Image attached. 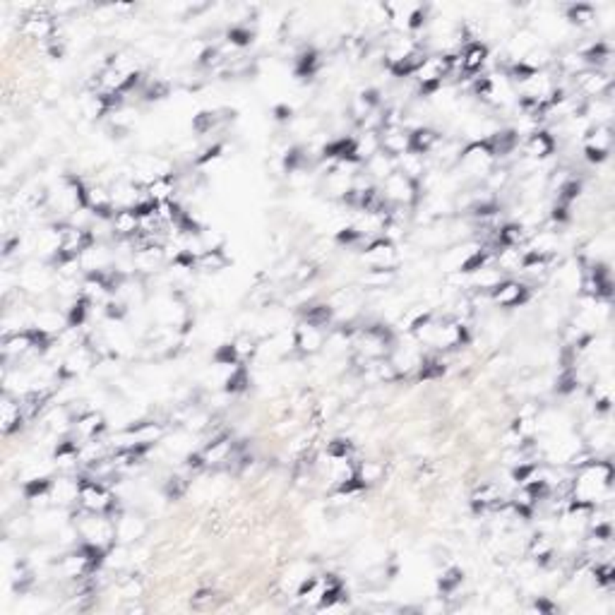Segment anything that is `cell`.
Instances as JSON below:
<instances>
[{"label":"cell","instance_id":"d4e9b609","mask_svg":"<svg viewBox=\"0 0 615 615\" xmlns=\"http://www.w3.org/2000/svg\"><path fill=\"white\" fill-rule=\"evenodd\" d=\"M250 385V375H248V368L243 366V363H238V366L231 368V373L226 375L224 380V392L226 394H243V392L248 390Z\"/></svg>","mask_w":615,"mask_h":615},{"label":"cell","instance_id":"603a6c76","mask_svg":"<svg viewBox=\"0 0 615 615\" xmlns=\"http://www.w3.org/2000/svg\"><path fill=\"white\" fill-rule=\"evenodd\" d=\"M611 56H613V51H611V46H608L606 41H594L589 48H586V51L579 53V58L589 65L591 70H601L603 65L611 61Z\"/></svg>","mask_w":615,"mask_h":615},{"label":"cell","instance_id":"b9f144b4","mask_svg":"<svg viewBox=\"0 0 615 615\" xmlns=\"http://www.w3.org/2000/svg\"><path fill=\"white\" fill-rule=\"evenodd\" d=\"M303 164H306V154L301 147H291L284 154V171L286 173H301Z\"/></svg>","mask_w":615,"mask_h":615},{"label":"cell","instance_id":"9c48e42d","mask_svg":"<svg viewBox=\"0 0 615 615\" xmlns=\"http://www.w3.org/2000/svg\"><path fill=\"white\" fill-rule=\"evenodd\" d=\"M363 258L373 267H394V260H397L394 241L387 236L373 238V241L368 243V248L363 250Z\"/></svg>","mask_w":615,"mask_h":615},{"label":"cell","instance_id":"83f0119b","mask_svg":"<svg viewBox=\"0 0 615 615\" xmlns=\"http://www.w3.org/2000/svg\"><path fill=\"white\" fill-rule=\"evenodd\" d=\"M228 265V258L221 248H209L198 255V269L202 272H219Z\"/></svg>","mask_w":615,"mask_h":615},{"label":"cell","instance_id":"836d02e7","mask_svg":"<svg viewBox=\"0 0 615 615\" xmlns=\"http://www.w3.org/2000/svg\"><path fill=\"white\" fill-rule=\"evenodd\" d=\"M34 327H39V329H43V332H48V334L56 336L63 327H68V320H65L63 315H58V313H51V310H43V313L36 315Z\"/></svg>","mask_w":615,"mask_h":615},{"label":"cell","instance_id":"816d5d0a","mask_svg":"<svg viewBox=\"0 0 615 615\" xmlns=\"http://www.w3.org/2000/svg\"><path fill=\"white\" fill-rule=\"evenodd\" d=\"M274 118L279 123H286V121H291L293 118V108L291 106H286V103H279V106H274Z\"/></svg>","mask_w":615,"mask_h":615},{"label":"cell","instance_id":"8fae6325","mask_svg":"<svg viewBox=\"0 0 615 615\" xmlns=\"http://www.w3.org/2000/svg\"><path fill=\"white\" fill-rule=\"evenodd\" d=\"M22 34L29 36V39H39V41H53L56 39V24H53V17L48 15H31L22 22Z\"/></svg>","mask_w":615,"mask_h":615},{"label":"cell","instance_id":"7bdbcfd3","mask_svg":"<svg viewBox=\"0 0 615 615\" xmlns=\"http://www.w3.org/2000/svg\"><path fill=\"white\" fill-rule=\"evenodd\" d=\"M358 476H361V481L366 483V486H370V483L383 478V464H378V461H363V464H358Z\"/></svg>","mask_w":615,"mask_h":615},{"label":"cell","instance_id":"f907efd6","mask_svg":"<svg viewBox=\"0 0 615 615\" xmlns=\"http://www.w3.org/2000/svg\"><path fill=\"white\" fill-rule=\"evenodd\" d=\"M221 149H224V147H221V145H214V147H209V149H207L202 156H198V159H195V166H207V164H209V161L219 159Z\"/></svg>","mask_w":615,"mask_h":615},{"label":"cell","instance_id":"ab89813d","mask_svg":"<svg viewBox=\"0 0 615 615\" xmlns=\"http://www.w3.org/2000/svg\"><path fill=\"white\" fill-rule=\"evenodd\" d=\"M591 575H594L596 584L601 586V589H611L613 581H615V570H613L611 560H606V563H596V568H591Z\"/></svg>","mask_w":615,"mask_h":615},{"label":"cell","instance_id":"4316f807","mask_svg":"<svg viewBox=\"0 0 615 615\" xmlns=\"http://www.w3.org/2000/svg\"><path fill=\"white\" fill-rule=\"evenodd\" d=\"M565 17L575 27H589L596 20V10L591 3H572L565 10Z\"/></svg>","mask_w":615,"mask_h":615},{"label":"cell","instance_id":"277c9868","mask_svg":"<svg viewBox=\"0 0 615 615\" xmlns=\"http://www.w3.org/2000/svg\"><path fill=\"white\" fill-rule=\"evenodd\" d=\"M431 344L438 346V349H457V346H464L469 344V329H466V325L461 323V320L450 318L447 323L435 325Z\"/></svg>","mask_w":615,"mask_h":615},{"label":"cell","instance_id":"f546056e","mask_svg":"<svg viewBox=\"0 0 615 615\" xmlns=\"http://www.w3.org/2000/svg\"><path fill=\"white\" fill-rule=\"evenodd\" d=\"M471 281L476 288H483V291L491 293L495 286L503 281V272L498 269V267H483V269H478L476 274H471Z\"/></svg>","mask_w":615,"mask_h":615},{"label":"cell","instance_id":"c3c4849f","mask_svg":"<svg viewBox=\"0 0 615 615\" xmlns=\"http://www.w3.org/2000/svg\"><path fill=\"white\" fill-rule=\"evenodd\" d=\"M168 96V84L161 82V80H154L149 87L145 89V101H161Z\"/></svg>","mask_w":615,"mask_h":615},{"label":"cell","instance_id":"74e56055","mask_svg":"<svg viewBox=\"0 0 615 615\" xmlns=\"http://www.w3.org/2000/svg\"><path fill=\"white\" fill-rule=\"evenodd\" d=\"M461 581H464V572H461L459 568H450L447 572H445V575L438 579L440 594H443V596H450V594H454V591L461 586Z\"/></svg>","mask_w":615,"mask_h":615},{"label":"cell","instance_id":"2e32d148","mask_svg":"<svg viewBox=\"0 0 615 615\" xmlns=\"http://www.w3.org/2000/svg\"><path fill=\"white\" fill-rule=\"evenodd\" d=\"M145 531H147V526L140 517L123 514V512L116 517V541L133 543V541H138V538H142Z\"/></svg>","mask_w":615,"mask_h":615},{"label":"cell","instance_id":"6da1fadb","mask_svg":"<svg viewBox=\"0 0 615 615\" xmlns=\"http://www.w3.org/2000/svg\"><path fill=\"white\" fill-rule=\"evenodd\" d=\"M77 503L84 512L91 514H106L116 521V517L121 512H116V498L108 491V486L103 481L94 476H80L77 478Z\"/></svg>","mask_w":615,"mask_h":615},{"label":"cell","instance_id":"d6986e66","mask_svg":"<svg viewBox=\"0 0 615 615\" xmlns=\"http://www.w3.org/2000/svg\"><path fill=\"white\" fill-rule=\"evenodd\" d=\"M538 46H541L538 36L529 29H521L514 34V39H510V56H512L514 61H524V58L536 51Z\"/></svg>","mask_w":615,"mask_h":615},{"label":"cell","instance_id":"60d3db41","mask_svg":"<svg viewBox=\"0 0 615 615\" xmlns=\"http://www.w3.org/2000/svg\"><path fill=\"white\" fill-rule=\"evenodd\" d=\"M353 445L344 438H334L327 443V459H351Z\"/></svg>","mask_w":615,"mask_h":615},{"label":"cell","instance_id":"484cf974","mask_svg":"<svg viewBox=\"0 0 615 615\" xmlns=\"http://www.w3.org/2000/svg\"><path fill=\"white\" fill-rule=\"evenodd\" d=\"M366 168H368V173H373L375 178L385 181V178H390L392 173L397 171V159H392V156L383 154V151H378V154H373L366 161Z\"/></svg>","mask_w":615,"mask_h":615},{"label":"cell","instance_id":"f35d334b","mask_svg":"<svg viewBox=\"0 0 615 615\" xmlns=\"http://www.w3.org/2000/svg\"><path fill=\"white\" fill-rule=\"evenodd\" d=\"M214 363L216 366H228V368H233V366H238V363H243V358H241V353H238V349H236V344H221V346H216V351H214Z\"/></svg>","mask_w":615,"mask_h":615},{"label":"cell","instance_id":"ba28073f","mask_svg":"<svg viewBox=\"0 0 615 615\" xmlns=\"http://www.w3.org/2000/svg\"><path fill=\"white\" fill-rule=\"evenodd\" d=\"M293 336H296V351L301 356H313V353L323 351L325 346V329H318L308 323H301L296 329H293Z\"/></svg>","mask_w":615,"mask_h":615},{"label":"cell","instance_id":"4fadbf2b","mask_svg":"<svg viewBox=\"0 0 615 615\" xmlns=\"http://www.w3.org/2000/svg\"><path fill=\"white\" fill-rule=\"evenodd\" d=\"M200 452H202L207 466H216V464H221V461H228L233 457L231 435H216V438L212 440V443H207Z\"/></svg>","mask_w":615,"mask_h":615},{"label":"cell","instance_id":"db71d44e","mask_svg":"<svg viewBox=\"0 0 615 615\" xmlns=\"http://www.w3.org/2000/svg\"><path fill=\"white\" fill-rule=\"evenodd\" d=\"M608 411H611V397L608 394L598 397L594 401V413H608Z\"/></svg>","mask_w":615,"mask_h":615},{"label":"cell","instance_id":"f5cc1de1","mask_svg":"<svg viewBox=\"0 0 615 615\" xmlns=\"http://www.w3.org/2000/svg\"><path fill=\"white\" fill-rule=\"evenodd\" d=\"M533 611H538V613H555V611H558V606H553V603L548 601L546 596H541V598H536V601H533Z\"/></svg>","mask_w":615,"mask_h":615},{"label":"cell","instance_id":"7402d4cb","mask_svg":"<svg viewBox=\"0 0 615 615\" xmlns=\"http://www.w3.org/2000/svg\"><path fill=\"white\" fill-rule=\"evenodd\" d=\"M53 483L56 481H53L51 476H46V473H41V476H31L22 483V495H24L27 500H31V503H34V500H43L51 495Z\"/></svg>","mask_w":615,"mask_h":615},{"label":"cell","instance_id":"7a4b0ae2","mask_svg":"<svg viewBox=\"0 0 615 615\" xmlns=\"http://www.w3.org/2000/svg\"><path fill=\"white\" fill-rule=\"evenodd\" d=\"M383 195L392 205L413 209V207L418 205V200H421V183L413 181V178H409L406 173H401L399 168H397L390 178L383 181Z\"/></svg>","mask_w":615,"mask_h":615},{"label":"cell","instance_id":"ac0fdd59","mask_svg":"<svg viewBox=\"0 0 615 615\" xmlns=\"http://www.w3.org/2000/svg\"><path fill=\"white\" fill-rule=\"evenodd\" d=\"M75 431H77L80 438H87V440H96V435H101L103 431H106V423H103V416L96 411H84L80 413L77 418L73 421Z\"/></svg>","mask_w":615,"mask_h":615},{"label":"cell","instance_id":"4dcf8cb0","mask_svg":"<svg viewBox=\"0 0 615 615\" xmlns=\"http://www.w3.org/2000/svg\"><path fill=\"white\" fill-rule=\"evenodd\" d=\"M416 370H418V380H421V383H431V380H438L445 375V363L435 356H423Z\"/></svg>","mask_w":615,"mask_h":615},{"label":"cell","instance_id":"e0dca14e","mask_svg":"<svg viewBox=\"0 0 615 615\" xmlns=\"http://www.w3.org/2000/svg\"><path fill=\"white\" fill-rule=\"evenodd\" d=\"M529 558L538 568H548L555 558V541L546 533H536L529 543Z\"/></svg>","mask_w":615,"mask_h":615},{"label":"cell","instance_id":"cb8c5ba5","mask_svg":"<svg viewBox=\"0 0 615 615\" xmlns=\"http://www.w3.org/2000/svg\"><path fill=\"white\" fill-rule=\"evenodd\" d=\"M89 306H91V298H87L84 293H80V296L73 298V303H70V308H68V315H65L70 329H77L87 323V318H89Z\"/></svg>","mask_w":615,"mask_h":615},{"label":"cell","instance_id":"3957f363","mask_svg":"<svg viewBox=\"0 0 615 615\" xmlns=\"http://www.w3.org/2000/svg\"><path fill=\"white\" fill-rule=\"evenodd\" d=\"M529 298H531V288L526 284H521V281H514V279H503L491 291V301L495 303V306L507 308V310L524 306Z\"/></svg>","mask_w":615,"mask_h":615},{"label":"cell","instance_id":"f6af8a7d","mask_svg":"<svg viewBox=\"0 0 615 615\" xmlns=\"http://www.w3.org/2000/svg\"><path fill=\"white\" fill-rule=\"evenodd\" d=\"M363 236H366V233H363L358 226H344L336 231L334 238H336V243H341V246H353V243L363 241Z\"/></svg>","mask_w":615,"mask_h":615},{"label":"cell","instance_id":"44dd1931","mask_svg":"<svg viewBox=\"0 0 615 615\" xmlns=\"http://www.w3.org/2000/svg\"><path fill=\"white\" fill-rule=\"evenodd\" d=\"M320 65H323V61H320V51L310 46V48H306V51L298 53L293 73H296V77H301V80H313L315 75H318Z\"/></svg>","mask_w":615,"mask_h":615},{"label":"cell","instance_id":"d6a6232c","mask_svg":"<svg viewBox=\"0 0 615 615\" xmlns=\"http://www.w3.org/2000/svg\"><path fill=\"white\" fill-rule=\"evenodd\" d=\"M613 145V130L608 123H596V128L586 135V147H598V149H611Z\"/></svg>","mask_w":615,"mask_h":615},{"label":"cell","instance_id":"f1b7e54d","mask_svg":"<svg viewBox=\"0 0 615 615\" xmlns=\"http://www.w3.org/2000/svg\"><path fill=\"white\" fill-rule=\"evenodd\" d=\"M524 241V226L521 224H505L498 228L495 243L498 248H519V243Z\"/></svg>","mask_w":615,"mask_h":615},{"label":"cell","instance_id":"30bf717a","mask_svg":"<svg viewBox=\"0 0 615 615\" xmlns=\"http://www.w3.org/2000/svg\"><path fill=\"white\" fill-rule=\"evenodd\" d=\"M488 61V46L483 41H469L464 46V51L459 53V70L464 75H476L481 73V68Z\"/></svg>","mask_w":615,"mask_h":615},{"label":"cell","instance_id":"ee69618b","mask_svg":"<svg viewBox=\"0 0 615 615\" xmlns=\"http://www.w3.org/2000/svg\"><path fill=\"white\" fill-rule=\"evenodd\" d=\"M185 491H188V481L181 476H171L168 481L164 483V495L166 500H181Z\"/></svg>","mask_w":615,"mask_h":615},{"label":"cell","instance_id":"681fc988","mask_svg":"<svg viewBox=\"0 0 615 615\" xmlns=\"http://www.w3.org/2000/svg\"><path fill=\"white\" fill-rule=\"evenodd\" d=\"M608 156H611V149H598V147L584 145V159L589 164H603V161H608Z\"/></svg>","mask_w":615,"mask_h":615},{"label":"cell","instance_id":"d590c367","mask_svg":"<svg viewBox=\"0 0 615 615\" xmlns=\"http://www.w3.org/2000/svg\"><path fill=\"white\" fill-rule=\"evenodd\" d=\"M255 39V31L250 29L248 24H233L231 29L226 31V41L231 43L233 48H246L250 46Z\"/></svg>","mask_w":615,"mask_h":615},{"label":"cell","instance_id":"8992f818","mask_svg":"<svg viewBox=\"0 0 615 615\" xmlns=\"http://www.w3.org/2000/svg\"><path fill=\"white\" fill-rule=\"evenodd\" d=\"M575 82L579 94H584L586 99H603L611 91V77L603 70H584V73L575 75Z\"/></svg>","mask_w":615,"mask_h":615},{"label":"cell","instance_id":"e575fe53","mask_svg":"<svg viewBox=\"0 0 615 615\" xmlns=\"http://www.w3.org/2000/svg\"><path fill=\"white\" fill-rule=\"evenodd\" d=\"M577 387H579V378H577V368L570 366V368H563L558 373V378H555V392L563 397L572 394V392H577Z\"/></svg>","mask_w":615,"mask_h":615},{"label":"cell","instance_id":"bcb514c9","mask_svg":"<svg viewBox=\"0 0 615 615\" xmlns=\"http://www.w3.org/2000/svg\"><path fill=\"white\" fill-rule=\"evenodd\" d=\"M214 123H216V113L202 111V113H198V116L193 118V130L198 135H205V133H209L212 125H214Z\"/></svg>","mask_w":615,"mask_h":615},{"label":"cell","instance_id":"9a60e30c","mask_svg":"<svg viewBox=\"0 0 615 615\" xmlns=\"http://www.w3.org/2000/svg\"><path fill=\"white\" fill-rule=\"evenodd\" d=\"M334 306H329V303H313V306L301 308V323H308L318 329H327L334 323Z\"/></svg>","mask_w":615,"mask_h":615},{"label":"cell","instance_id":"1f68e13d","mask_svg":"<svg viewBox=\"0 0 615 615\" xmlns=\"http://www.w3.org/2000/svg\"><path fill=\"white\" fill-rule=\"evenodd\" d=\"M394 276H397L394 267H370L368 274L363 276V284H368L373 288H385L394 281Z\"/></svg>","mask_w":615,"mask_h":615},{"label":"cell","instance_id":"52a82bcc","mask_svg":"<svg viewBox=\"0 0 615 615\" xmlns=\"http://www.w3.org/2000/svg\"><path fill=\"white\" fill-rule=\"evenodd\" d=\"M521 149H524V154L529 156V159L543 161V159H548V156L555 154V138L548 133V130L536 128L533 133H529V138L524 140Z\"/></svg>","mask_w":615,"mask_h":615},{"label":"cell","instance_id":"7dc6e473","mask_svg":"<svg viewBox=\"0 0 615 615\" xmlns=\"http://www.w3.org/2000/svg\"><path fill=\"white\" fill-rule=\"evenodd\" d=\"M426 20H428V10L421 8V5H413L409 20H406V29H409V31H418L423 24H426Z\"/></svg>","mask_w":615,"mask_h":615},{"label":"cell","instance_id":"7c38bea8","mask_svg":"<svg viewBox=\"0 0 615 615\" xmlns=\"http://www.w3.org/2000/svg\"><path fill=\"white\" fill-rule=\"evenodd\" d=\"M440 140L443 138H440L433 128H413L409 130V151H406V154H416V156L431 154L435 147L440 145Z\"/></svg>","mask_w":615,"mask_h":615},{"label":"cell","instance_id":"8d00e7d4","mask_svg":"<svg viewBox=\"0 0 615 615\" xmlns=\"http://www.w3.org/2000/svg\"><path fill=\"white\" fill-rule=\"evenodd\" d=\"M22 286L31 288V291H43L48 286V272L43 267H29L22 274Z\"/></svg>","mask_w":615,"mask_h":615},{"label":"cell","instance_id":"5bb4252c","mask_svg":"<svg viewBox=\"0 0 615 615\" xmlns=\"http://www.w3.org/2000/svg\"><path fill=\"white\" fill-rule=\"evenodd\" d=\"M111 226L113 231H116V236L135 238L140 233V228H142V219L135 214L133 207H121V209H116V214H113Z\"/></svg>","mask_w":615,"mask_h":615},{"label":"cell","instance_id":"ffe728a7","mask_svg":"<svg viewBox=\"0 0 615 615\" xmlns=\"http://www.w3.org/2000/svg\"><path fill=\"white\" fill-rule=\"evenodd\" d=\"M145 190H147V198L154 200L156 205L168 202V200H173V193H176V178H173V173H168V176H159V178H154L151 183H147Z\"/></svg>","mask_w":615,"mask_h":615},{"label":"cell","instance_id":"5b68a950","mask_svg":"<svg viewBox=\"0 0 615 615\" xmlns=\"http://www.w3.org/2000/svg\"><path fill=\"white\" fill-rule=\"evenodd\" d=\"M378 142L383 154L399 159L409 151V130H404V125H383L378 130Z\"/></svg>","mask_w":615,"mask_h":615}]
</instances>
